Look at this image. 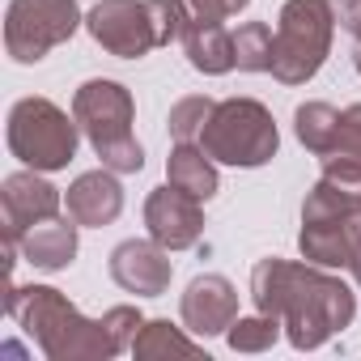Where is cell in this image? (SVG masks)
Listing matches in <instances>:
<instances>
[{"label": "cell", "instance_id": "6da1fadb", "mask_svg": "<svg viewBox=\"0 0 361 361\" xmlns=\"http://www.w3.org/2000/svg\"><path fill=\"white\" fill-rule=\"evenodd\" d=\"M251 302L255 310L281 319L285 340L298 353L323 348L357 319V293L319 264H298L268 255L251 268Z\"/></svg>", "mask_w": 361, "mask_h": 361}, {"label": "cell", "instance_id": "7a4b0ae2", "mask_svg": "<svg viewBox=\"0 0 361 361\" xmlns=\"http://www.w3.org/2000/svg\"><path fill=\"white\" fill-rule=\"evenodd\" d=\"M5 310L47 361H111L132 348L145 323L136 306H111L102 319H85L56 285H9Z\"/></svg>", "mask_w": 361, "mask_h": 361}, {"label": "cell", "instance_id": "3957f363", "mask_svg": "<svg viewBox=\"0 0 361 361\" xmlns=\"http://www.w3.org/2000/svg\"><path fill=\"white\" fill-rule=\"evenodd\" d=\"M73 115L81 123V136L98 153V161L115 174H136L145 170V149L132 132L136 123V102L132 90L111 81V77H90L73 94Z\"/></svg>", "mask_w": 361, "mask_h": 361}, {"label": "cell", "instance_id": "277c9868", "mask_svg": "<svg viewBox=\"0 0 361 361\" xmlns=\"http://www.w3.org/2000/svg\"><path fill=\"white\" fill-rule=\"evenodd\" d=\"M217 166L259 170L281 153V132L259 98H221L196 140Z\"/></svg>", "mask_w": 361, "mask_h": 361}, {"label": "cell", "instance_id": "5b68a950", "mask_svg": "<svg viewBox=\"0 0 361 361\" xmlns=\"http://www.w3.org/2000/svg\"><path fill=\"white\" fill-rule=\"evenodd\" d=\"M5 140H9V153L22 166L51 174V170H68V161L77 157L81 123H77V115H68L51 98L30 94V98H18L9 106Z\"/></svg>", "mask_w": 361, "mask_h": 361}, {"label": "cell", "instance_id": "8992f818", "mask_svg": "<svg viewBox=\"0 0 361 361\" xmlns=\"http://www.w3.org/2000/svg\"><path fill=\"white\" fill-rule=\"evenodd\" d=\"M336 9L331 0H285L272 39V77L281 85H306L331 56Z\"/></svg>", "mask_w": 361, "mask_h": 361}, {"label": "cell", "instance_id": "52a82bcc", "mask_svg": "<svg viewBox=\"0 0 361 361\" xmlns=\"http://www.w3.org/2000/svg\"><path fill=\"white\" fill-rule=\"evenodd\" d=\"M85 26L77 0H9L5 9V51L13 64H39L51 47L68 43Z\"/></svg>", "mask_w": 361, "mask_h": 361}, {"label": "cell", "instance_id": "ba28073f", "mask_svg": "<svg viewBox=\"0 0 361 361\" xmlns=\"http://www.w3.org/2000/svg\"><path fill=\"white\" fill-rule=\"evenodd\" d=\"M60 188H51L43 170H13L5 183H0V221H5V255L9 264H18L22 255V234L35 230L39 221L60 217Z\"/></svg>", "mask_w": 361, "mask_h": 361}, {"label": "cell", "instance_id": "9c48e42d", "mask_svg": "<svg viewBox=\"0 0 361 361\" xmlns=\"http://www.w3.org/2000/svg\"><path fill=\"white\" fill-rule=\"evenodd\" d=\"M85 30L102 51L119 60H145L153 47H161L149 0H98L85 9Z\"/></svg>", "mask_w": 361, "mask_h": 361}, {"label": "cell", "instance_id": "30bf717a", "mask_svg": "<svg viewBox=\"0 0 361 361\" xmlns=\"http://www.w3.org/2000/svg\"><path fill=\"white\" fill-rule=\"evenodd\" d=\"M145 230L153 243L166 251H192L204 238V209L196 196L178 192V188H153L145 196Z\"/></svg>", "mask_w": 361, "mask_h": 361}, {"label": "cell", "instance_id": "8fae6325", "mask_svg": "<svg viewBox=\"0 0 361 361\" xmlns=\"http://www.w3.org/2000/svg\"><path fill=\"white\" fill-rule=\"evenodd\" d=\"M106 272L111 281L123 289V293H136V298H161L170 289V276H174V264H170V251L153 238H128L111 251L106 259Z\"/></svg>", "mask_w": 361, "mask_h": 361}, {"label": "cell", "instance_id": "7c38bea8", "mask_svg": "<svg viewBox=\"0 0 361 361\" xmlns=\"http://www.w3.org/2000/svg\"><path fill=\"white\" fill-rule=\"evenodd\" d=\"M178 319H183V327L192 336H200V340L226 336L230 323L238 319V289H234V281H226L217 272L196 276L183 289V298H178Z\"/></svg>", "mask_w": 361, "mask_h": 361}, {"label": "cell", "instance_id": "4fadbf2b", "mask_svg": "<svg viewBox=\"0 0 361 361\" xmlns=\"http://www.w3.org/2000/svg\"><path fill=\"white\" fill-rule=\"evenodd\" d=\"M64 209H68V217L81 230L111 226L123 213V183H119V174L106 170V166L77 174L73 183H68V192H64Z\"/></svg>", "mask_w": 361, "mask_h": 361}, {"label": "cell", "instance_id": "5bb4252c", "mask_svg": "<svg viewBox=\"0 0 361 361\" xmlns=\"http://www.w3.org/2000/svg\"><path fill=\"white\" fill-rule=\"evenodd\" d=\"M77 221L73 217H51V221H39L35 230L22 234V259L39 272H64L73 259H77Z\"/></svg>", "mask_w": 361, "mask_h": 361}, {"label": "cell", "instance_id": "9a60e30c", "mask_svg": "<svg viewBox=\"0 0 361 361\" xmlns=\"http://www.w3.org/2000/svg\"><path fill=\"white\" fill-rule=\"evenodd\" d=\"M166 183L196 196L200 204L213 200L221 192V178H217V161L196 145V140H174L170 157H166Z\"/></svg>", "mask_w": 361, "mask_h": 361}, {"label": "cell", "instance_id": "2e32d148", "mask_svg": "<svg viewBox=\"0 0 361 361\" xmlns=\"http://www.w3.org/2000/svg\"><path fill=\"white\" fill-rule=\"evenodd\" d=\"M361 230V217H340V221H302L298 234V251L302 259L319 264V268H348L353 255V238Z\"/></svg>", "mask_w": 361, "mask_h": 361}, {"label": "cell", "instance_id": "e0dca14e", "mask_svg": "<svg viewBox=\"0 0 361 361\" xmlns=\"http://www.w3.org/2000/svg\"><path fill=\"white\" fill-rule=\"evenodd\" d=\"M178 43L188 51V64L204 77H226L234 68V35L226 22H188Z\"/></svg>", "mask_w": 361, "mask_h": 361}, {"label": "cell", "instance_id": "ac0fdd59", "mask_svg": "<svg viewBox=\"0 0 361 361\" xmlns=\"http://www.w3.org/2000/svg\"><path fill=\"white\" fill-rule=\"evenodd\" d=\"M204 348L183 336V327H174L170 319H145L136 340H132V357L140 361H153V357H200Z\"/></svg>", "mask_w": 361, "mask_h": 361}, {"label": "cell", "instance_id": "d6986e66", "mask_svg": "<svg viewBox=\"0 0 361 361\" xmlns=\"http://www.w3.org/2000/svg\"><path fill=\"white\" fill-rule=\"evenodd\" d=\"M293 132L302 140V149H310L314 157H327L340 132V111L331 102H302L293 111Z\"/></svg>", "mask_w": 361, "mask_h": 361}, {"label": "cell", "instance_id": "ffe728a7", "mask_svg": "<svg viewBox=\"0 0 361 361\" xmlns=\"http://www.w3.org/2000/svg\"><path fill=\"white\" fill-rule=\"evenodd\" d=\"M272 26L268 22H243L234 30V68L238 73H272Z\"/></svg>", "mask_w": 361, "mask_h": 361}, {"label": "cell", "instance_id": "44dd1931", "mask_svg": "<svg viewBox=\"0 0 361 361\" xmlns=\"http://www.w3.org/2000/svg\"><path fill=\"white\" fill-rule=\"evenodd\" d=\"M281 336H285L281 319H272V314L255 310V314H238V319L230 323V331H226V344H230L234 353H268V348H272Z\"/></svg>", "mask_w": 361, "mask_h": 361}, {"label": "cell", "instance_id": "7402d4cb", "mask_svg": "<svg viewBox=\"0 0 361 361\" xmlns=\"http://www.w3.org/2000/svg\"><path fill=\"white\" fill-rule=\"evenodd\" d=\"M213 106H217V98H209V94H188V98H178V102L170 106V119H166L170 136H174V140H200V132H204Z\"/></svg>", "mask_w": 361, "mask_h": 361}, {"label": "cell", "instance_id": "603a6c76", "mask_svg": "<svg viewBox=\"0 0 361 361\" xmlns=\"http://www.w3.org/2000/svg\"><path fill=\"white\" fill-rule=\"evenodd\" d=\"M319 161H336V166H357L361 170V102L344 106L340 111V132H336V145L327 157Z\"/></svg>", "mask_w": 361, "mask_h": 361}, {"label": "cell", "instance_id": "cb8c5ba5", "mask_svg": "<svg viewBox=\"0 0 361 361\" xmlns=\"http://www.w3.org/2000/svg\"><path fill=\"white\" fill-rule=\"evenodd\" d=\"M183 5L192 22H226V18H238L251 0H183Z\"/></svg>", "mask_w": 361, "mask_h": 361}, {"label": "cell", "instance_id": "d4e9b609", "mask_svg": "<svg viewBox=\"0 0 361 361\" xmlns=\"http://www.w3.org/2000/svg\"><path fill=\"white\" fill-rule=\"evenodd\" d=\"M331 9H336V22L361 43V0H331Z\"/></svg>", "mask_w": 361, "mask_h": 361}, {"label": "cell", "instance_id": "484cf974", "mask_svg": "<svg viewBox=\"0 0 361 361\" xmlns=\"http://www.w3.org/2000/svg\"><path fill=\"white\" fill-rule=\"evenodd\" d=\"M348 272H353V281H357V289H361V230H357V238H353V255H348Z\"/></svg>", "mask_w": 361, "mask_h": 361}, {"label": "cell", "instance_id": "4316f807", "mask_svg": "<svg viewBox=\"0 0 361 361\" xmlns=\"http://www.w3.org/2000/svg\"><path fill=\"white\" fill-rule=\"evenodd\" d=\"M353 68H357V77H361V43L353 47Z\"/></svg>", "mask_w": 361, "mask_h": 361}]
</instances>
